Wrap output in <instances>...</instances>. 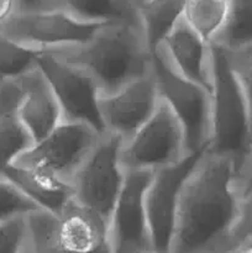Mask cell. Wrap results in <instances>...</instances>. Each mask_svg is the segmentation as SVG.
I'll use <instances>...</instances> for the list:
<instances>
[{
	"mask_svg": "<svg viewBox=\"0 0 252 253\" xmlns=\"http://www.w3.org/2000/svg\"><path fill=\"white\" fill-rule=\"evenodd\" d=\"M242 204L231 160L205 151L182 188L172 253H212L234 232Z\"/></svg>",
	"mask_w": 252,
	"mask_h": 253,
	"instance_id": "1",
	"label": "cell"
},
{
	"mask_svg": "<svg viewBox=\"0 0 252 253\" xmlns=\"http://www.w3.org/2000/svg\"><path fill=\"white\" fill-rule=\"evenodd\" d=\"M57 54L88 72L101 94L150 76L152 68V51L140 21L105 25L86 44Z\"/></svg>",
	"mask_w": 252,
	"mask_h": 253,
	"instance_id": "2",
	"label": "cell"
},
{
	"mask_svg": "<svg viewBox=\"0 0 252 253\" xmlns=\"http://www.w3.org/2000/svg\"><path fill=\"white\" fill-rule=\"evenodd\" d=\"M211 48V124L207 151L231 160L242 179L252 157L251 115L226 51L216 44Z\"/></svg>",
	"mask_w": 252,
	"mask_h": 253,
	"instance_id": "3",
	"label": "cell"
},
{
	"mask_svg": "<svg viewBox=\"0 0 252 253\" xmlns=\"http://www.w3.org/2000/svg\"><path fill=\"white\" fill-rule=\"evenodd\" d=\"M160 98L182 125L188 152L205 151L210 141L211 94L178 74L161 49L152 51V68Z\"/></svg>",
	"mask_w": 252,
	"mask_h": 253,
	"instance_id": "4",
	"label": "cell"
},
{
	"mask_svg": "<svg viewBox=\"0 0 252 253\" xmlns=\"http://www.w3.org/2000/svg\"><path fill=\"white\" fill-rule=\"evenodd\" d=\"M123 145L118 136H101L71 183L74 202L106 222L125 184Z\"/></svg>",
	"mask_w": 252,
	"mask_h": 253,
	"instance_id": "5",
	"label": "cell"
},
{
	"mask_svg": "<svg viewBox=\"0 0 252 253\" xmlns=\"http://www.w3.org/2000/svg\"><path fill=\"white\" fill-rule=\"evenodd\" d=\"M188 153L182 125L161 100L145 125L124 141L121 161L126 172L155 173L177 166Z\"/></svg>",
	"mask_w": 252,
	"mask_h": 253,
	"instance_id": "6",
	"label": "cell"
},
{
	"mask_svg": "<svg viewBox=\"0 0 252 253\" xmlns=\"http://www.w3.org/2000/svg\"><path fill=\"white\" fill-rule=\"evenodd\" d=\"M109 24L82 21L61 9L16 12L0 31L6 36L43 52L62 53L79 48Z\"/></svg>",
	"mask_w": 252,
	"mask_h": 253,
	"instance_id": "7",
	"label": "cell"
},
{
	"mask_svg": "<svg viewBox=\"0 0 252 253\" xmlns=\"http://www.w3.org/2000/svg\"><path fill=\"white\" fill-rule=\"evenodd\" d=\"M39 68L58 101L63 121L83 124L99 135H106L100 113V88L88 72L51 52L40 58Z\"/></svg>",
	"mask_w": 252,
	"mask_h": 253,
	"instance_id": "8",
	"label": "cell"
},
{
	"mask_svg": "<svg viewBox=\"0 0 252 253\" xmlns=\"http://www.w3.org/2000/svg\"><path fill=\"white\" fill-rule=\"evenodd\" d=\"M95 130L71 121H62L51 133L34 143L12 165L32 168L72 183L100 140Z\"/></svg>",
	"mask_w": 252,
	"mask_h": 253,
	"instance_id": "9",
	"label": "cell"
},
{
	"mask_svg": "<svg viewBox=\"0 0 252 253\" xmlns=\"http://www.w3.org/2000/svg\"><path fill=\"white\" fill-rule=\"evenodd\" d=\"M205 151L188 153L177 166L153 173L146 192V211L153 252L172 253L180 192Z\"/></svg>",
	"mask_w": 252,
	"mask_h": 253,
	"instance_id": "10",
	"label": "cell"
},
{
	"mask_svg": "<svg viewBox=\"0 0 252 253\" xmlns=\"http://www.w3.org/2000/svg\"><path fill=\"white\" fill-rule=\"evenodd\" d=\"M151 172H126L125 184L109 217V240L114 253H145L151 249L146 192Z\"/></svg>",
	"mask_w": 252,
	"mask_h": 253,
	"instance_id": "11",
	"label": "cell"
},
{
	"mask_svg": "<svg viewBox=\"0 0 252 253\" xmlns=\"http://www.w3.org/2000/svg\"><path fill=\"white\" fill-rule=\"evenodd\" d=\"M160 103L152 74L111 94H101L100 113L106 133L128 140L153 115Z\"/></svg>",
	"mask_w": 252,
	"mask_h": 253,
	"instance_id": "12",
	"label": "cell"
},
{
	"mask_svg": "<svg viewBox=\"0 0 252 253\" xmlns=\"http://www.w3.org/2000/svg\"><path fill=\"white\" fill-rule=\"evenodd\" d=\"M157 48L161 49L178 74L203 86L211 94V44L205 42L197 32L193 31L183 17Z\"/></svg>",
	"mask_w": 252,
	"mask_h": 253,
	"instance_id": "13",
	"label": "cell"
},
{
	"mask_svg": "<svg viewBox=\"0 0 252 253\" xmlns=\"http://www.w3.org/2000/svg\"><path fill=\"white\" fill-rule=\"evenodd\" d=\"M16 83L21 91L19 116L34 143H36L63 121V115L40 68L20 78Z\"/></svg>",
	"mask_w": 252,
	"mask_h": 253,
	"instance_id": "14",
	"label": "cell"
},
{
	"mask_svg": "<svg viewBox=\"0 0 252 253\" xmlns=\"http://www.w3.org/2000/svg\"><path fill=\"white\" fill-rule=\"evenodd\" d=\"M57 239L67 253H94L110 245L108 222L72 202L57 216Z\"/></svg>",
	"mask_w": 252,
	"mask_h": 253,
	"instance_id": "15",
	"label": "cell"
},
{
	"mask_svg": "<svg viewBox=\"0 0 252 253\" xmlns=\"http://www.w3.org/2000/svg\"><path fill=\"white\" fill-rule=\"evenodd\" d=\"M5 179L12 183L41 211L54 216H59L74 200L71 183L41 170L12 165Z\"/></svg>",
	"mask_w": 252,
	"mask_h": 253,
	"instance_id": "16",
	"label": "cell"
},
{
	"mask_svg": "<svg viewBox=\"0 0 252 253\" xmlns=\"http://www.w3.org/2000/svg\"><path fill=\"white\" fill-rule=\"evenodd\" d=\"M21 91L16 82L0 83V177L32 145L31 136L19 116Z\"/></svg>",
	"mask_w": 252,
	"mask_h": 253,
	"instance_id": "17",
	"label": "cell"
},
{
	"mask_svg": "<svg viewBox=\"0 0 252 253\" xmlns=\"http://www.w3.org/2000/svg\"><path fill=\"white\" fill-rule=\"evenodd\" d=\"M52 6L91 24L140 21L137 7L128 0H52Z\"/></svg>",
	"mask_w": 252,
	"mask_h": 253,
	"instance_id": "18",
	"label": "cell"
},
{
	"mask_svg": "<svg viewBox=\"0 0 252 253\" xmlns=\"http://www.w3.org/2000/svg\"><path fill=\"white\" fill-rule=\"evenodd\" d=\"M184 0H142L137 5L143 36L151 51L157 48L182 19Z\"/></svg>",
	"mask_w": 252,
	"mask_h": 253,
	"instance_id": "19",
	"label": "cell"
},
{
	"mask_svg": "<svg viewBox=\"0 0 252 253\" xmlns=\"http://www.w3.org/2000/svg\"><path fill=\"white\" fill-rule=\"evenodd\" d=\"M229 0H184L183 20L205 42L212 44L224 29Z\"/></svg>",
	"mask_w": 252,
	"mask_h": 253,
	"instance_id": "20",
	"label": "cell"
},
{
	"mask_svg": "<svg viewBox=\"0 0 252 253\" xmlns=\"http://www.w3.org/2000/svg\"><path fill=\"white\" fill-rule=\"evenodd\" d=\"M44 53L0 31V83L16 82L39 68L40 58Z\"/></svg>",
	"mask_w": 252,
	"mask_h": 253,
	"instance_id": "21",
	"label": "cell"
},
{
	"mask_svg": "<svg viewBox=\"0 0 252 253\" xmlns=\"http://www.w3.org/2000/svg\"><path fill=\"white\" fill-rule=\"evenodd\" d=\"M212 44L234 52L252 44V0H229L226 24Z\"/></svg>",
	"mask_w": 252,
	"mask_h": 253,
	"instance_id": "22",
	"label": "cell"
},
{
	"mask_svg": "<svg viewBox=\"0 0 252 253\" xmlns=\"http://www.w3.org/2000/svg\"><path fill=\"white\" fill-rule=\"evenodd\" d=\"M27 253H67L57 239V216L39 210L26 217Z\"/></svg>",
	"mask_w": 252,
	"mask_h": 253,
	"instance_id": "23",
	"label": "cell"
},
{
	"mask_svg": "<svg viewBox=\"0 0 252 253\" xmlns=\"http://www.w3.org/2000/svg\"><path fill=\"white\" fill-rule=\"evenodd\" d=\"M39 210L12 183L0 177V222L26 217Z\"/></svg>",
	"mask_w": 252,
	"mask_h": 253,
	"instance_id": "24",
	"label": "cell"
},
{
	"mask_svg": "<svg viewBox=\"0 0 252 253\" xmlns=\"http://www.w3.org/2000/svg\"><path fill=\"white\" fill-rule=\"evenodd\" d=\"M226 54L247 101L252 123V44L234 52L226 51Z\"/></svg>",
	"mask_w": 252,
	"mask_h": 253,
	"instance_id": "25",
	"label": "cell"
},
{
	"mask_svg": "<svg viewBox=\"0 0 252 253\" xmlns=\"http://www.w3.org/2000/svg\"><path fill=\"white\" fill-rule=\"evenodd\" d=\"M26 217L0 222V253L25 252L27 242Z\"/></svg>",
	"mask_w": 252,
	"mask_h": 253,
	"instance_id": "26",
	"label": "cell"
},
{
	"mask_svg": "<svg viewBox=\"0 0 252 253\" xmlns=\"http://www.w3.org/2000/svg\"><path fill=\"white\" fill-rule=\"evenodd\" d=\"M212 253H252V236L234 231L226 242Z\"/></svg>",
	"mask_w": 252,
	"mask_h": 253,
	"instance_id": "27",
	"label": "cell"
},
{
	"mask_svg": "<svg viewBox=\"0 0 252 253\" xmlns=\"http://www.w3.org/2000/svg\"><path fill=\"white\" fill-rule=\"evenodd\" d=\"M234 231L244 232L252 236V185L242 194L241 214Z\"/></svg>",
	"mask_w": 252,
	"mask_h": 253,
	"instance_id": "28",
	"label": "cell"
},
{
	"mask_svg": "<svg viewBox=\"0 0 252 253\" xmlns=\"http://www.w3.org/2000/svg\"><path fill=\"white\" fill-rule=\"evenodd\" d=\"M17 12H32L53 9L52 0H16Z\"/></svg>",
	"mask_w": 252,
	"mask_h": 253,
	"instance_id": "29",
	"label": "cell"
},
{
	"mask_svg": "<svg viewBox=\"0 0 252 253\" xmlns=\"http://www.w3.org/2000/svg\"><path fill=\"white\" fill-rule=\"evenodd\" d=\"M16 12V0H0V27L4 26Z\"/></svg>",
	"mask_w": 252,
	"mask_h": 253,
	"instance_id": "30",
	"label": "cell"
},
{
	"mask_svg": "<svg viewBox=\"0 0 252 253\" xmlns=\"http://www.w3.org/2000/svg\"><path fill=\"white\" fill-rule=\"evenodd\" d=\"M241 185H242V194H244V193L252 185V157L251 160H250V163L249 166H247L246 170H245L244 175H242Z\"/></svg>",
	"mask_w": 252,
	"mask_h": 253,
	"instance_id": "31",
	"label": "cell"
},
{
	"mask_svg": "<svg viewBox=\"0 0 252 253\" xmlns=\"http://www.w3.org/2000/svg\"><path fill=\"white\" fill-rule=\"evenodd\" d=\"M94 253H114V252H113V249H111V244H110V245H106V246L101 247L100 250H98V251H95Z\"/></svg>",
	"mask_w": 252,
	"mask_h": 253,
	"instance_id": "32",
	"label": "cell"
},
{
	"mask_svg": "<svg viewBox=\"0 0 252 253\" xmlns=\"http://www.w3.org/2000/svg\"><path fill=\"white\" fill-rule=\"evenodd\" d=\"M130 1H131V2H132V4H133V5H135V6H136V7H137V5H138V4H140V2H141V1H142V0H130Z\"/></svg>",
	"mask_w": 252,
	"mask_h": 253,
	"instance_id": "33",
	"label": "cell"
},
{
	"mask_svg": "<svg viewBox=\"0 0 252 253\" xmlns=\"http://www.w3.org/2000/svg\"><path fill=\"white\" fill-rule=\"evenodd\" d=\"M145 253H156V252H153V251H148V252H145Z\"/></svg>",
	"mask_w": 252,
	"mask_h": 253,
	"instance_id": "34",
	"label": "cell"
}]
</instances>
